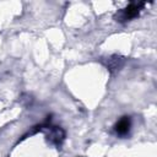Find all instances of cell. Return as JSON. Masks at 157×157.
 Listing matches in <instances>:
<instances>
[{"instance_id":"obj_1","label":"cell","mask_w":157,"mask_h":157,"mask_svg":"<svg viewBox=\"0 0 157 157\" xmlns=\"http://www.w3.org/2000/svg\"><path fill=\"white\" fill-rule=\"evenodd\" d=\"M130 129V119L128 117H124L123 119H120L117 125H115V131L119 135H125Z\"/></svg>"},{"instance_id":"obj_2","label":"cell","mask_w":157,"mask_h":157,"mask_svg":"<svg viewBox=\"0 0 157 157\" xmlns=\"http://www.w3.org/2000/svg\"><path fill=\"white\" fill-rule=\"evenodd\" d=\"M142 5H144V4L140 2V4H132L131 6H129V7L124 11V13H123V20H128V18L135 17V16L139 13V10H140V7H141Z\"/></svg>"}]
</instances>
